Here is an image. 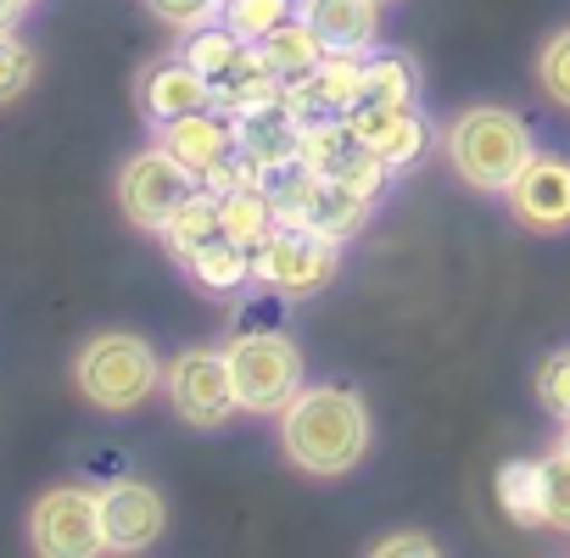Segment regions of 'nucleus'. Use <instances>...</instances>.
I'll use <instances>...</instances> for the list:
<instances>
[{"mask_svg":"<svg viewBox=\"0 0 570 558\" xmlns=\"http://www.w3.org/2000/svg\"><path fill=\"white\" fill-rule=\"evenodd\" d=\"M292 12H297V0H224L218 23H224L229 34H240L246 46H257L274 23H285Z\"/></svg>","mask_w":570,"mask_h":558,"instance_id":"b1692460","label":"nucleus"},{"mask_svg":"<svg viewBox=\"0 0 570 558\" xmlns=\"http://www.w3.org/2000/svg\"><path fill=\"white\" fill-rule=\"evenodd\" d=\"M163 391H168L174 413H179L185 425H196V430H218L229 413H240L229 358L213 352V347H185V352L168 363Z\"/></svg>","mask_w":570,"mask_h":558,"instance_id":"0eeeda50","label":"nucleus"},{"mask_svg":"<svg viewBox=\"0 0 570 558\" xmlns=\"http://www.w3.org/2000/svg\"><path fill=\"white\" fill-rule=\"evenodd\" d=\"M179 51H185V62H190V68H196L207 84H213V79H224V73H229V68L246 57V40H240V34H229V29L213 18V23L190 29Z\"/></svg>","mask_w":570,"mask_h":558,"instance_id":"4be33fe9","label":"nucleus"},{"mask_svg":"<svg viewBox=\"0 0 570 558\" xmlns=\"http://www.w3.org/2000/svg\"><path fill=\"white\" fill-rule=\"evenodd\" d=\"M442 151L453 162V173L481 190V196H503L514 185V173L537 157L525 118H514L509 107H464L448 118L442 129Z\"/></svg>","mask_w":570,"mask_h":558,"instance_id":"f03ea898","label":"nucleus"},{"mask_svg":"<svg viewBox=\"0 0 570 558\" xmlns=\"http://www.w3.org/2000/svg\"><path fill=\"white\" fill-rule=\"evenodd\" d=\"M163 358L151 352V341L129 336V330H101L85 341V352L73 358V386L107 408V413H129L140 408L157 386H163Z\"/></svg>","mask_w":570,"mask_h":558,"instance_id":"7ed1b4c3","label":"nucleus"},{"mask_svg":"<svg viewBox=\"0 0 570 558\" xmlns=\"http://www.w3.org/2000/svg\"><path fill=\"white\" fill-rule=\"evenodd\" d=\"M146 7H151V18H157V23H168V29L190 34V29H202V23H213V18H218L224 0H146Z\"/></svg>","mask_w":570,"mask_h":558,"instance_id":"7c9ffc66","label":"nucleus"},{"mask_svg":"<svg viewBox=\"0 0 570 558\" xmlns=\"http://www.w3.org/2000/svg\"><path fill=\"white\" fill-rule=\"evenodd\" d=\"M257 57L279 73V79H303L320 57H325V40L314 34V23L303 12H292L285 23H274L263 40H257Z\"/></svg>","mask_w":570,"mask_h":558,"instance_id":"6ab92c4d","label":"nucleus"},{"mask_svg":"<svg viewBox=\"0 0 570 558\" xmlns=\"http://www.w3.org/2000/svg\"><path fill=\"white\" fill-rule=\"evenodd\" d=\"M537 475H542V525L570 530V452L553 447V452L537 464Z\"/></svg>","mask_w":570,"mask_h":558,"instance_id":"cd10ccee","label":"nucleus"},{"mask_svg":"<svg viewBox=\"0 0 570 558\" xmlns=\"http://www.w3.org/2000/svg\"><path fill=\"white\" fill-rule=\"evenodd\" d=\"M297 12L314 23L325 51H375L381 40V0H297Z\"/></svg>","mask_w":570,"mask_h":558,"instance_id":"dca6fc26","label":"nucleus"},{"mask_svg":"<svg viewBox=\"0 0 570 558\" xmlns=\"http://www.w3.org/2000/svg\"><path fill=\"white\" fill-rule=\"evenodd\" d=\"M29 541L35 552L46 558H90V552H107V536H101V497L85 491V486H57L35 502L29 514Z\"/></svg>","mask_w":570,"mask_h":558,"instance_id":"6e6552de","label":"nucleus"},{"mask_svg":"<svg viewBox=\"0 0 570 558\" xmlns=\"http://www.w3.org/2000/svg\"><path fill=\"white\" fill-rule=\"evenodd\" d=\"M325 173H331L336 185H347V190H358L364 201H375V196L386 190V173H392V168H386V162H381L375 151H364V146L353 140V146H347V151H342V157H336V162L325 168Z\"/></svg>","mask_w":570,"mask_h":558,"instance_id":"a878e982","label":"nucleus"},{"mask_svg":"<svg viewBox=\"0 0 570 558\" xmlns=\"http://www.w3.org/2000/svg\"><path fill=\"white\" fill-rule=\"evenodd\" d=\"M29 7H35V0H0V34H7V29H18Z\"/></svg>","mask_w":570,"mask_h":558,"instance_id":"473e14b6","label":"nucleus"},{"mask_svg":"<svg viewBox=\"0 0 570 558\" xmlns=\"http://www.w3.org/2000/svg\"><path fill=\"white\" fill-rule=\"evenodd\" d=\"M240 413H279L303 391V352L279 330H246L224 347Z\"/></svg>","mask_w":570,"mask_h":558,"instance_id":"423d86ee","label":"nucleus"},{"mask_svg":"<svg viewBox=\"0 0 570 558\" xmlns=\"http://www.w3.org/2000/svg\"><path fill=\"white\" fill-rule=\"evenodd\" d=\"M274 223H279V212H274L268 185H235V190H218V229H224L235 246L257 251V240H263Z\"/></svg>","mask_w":570,"mask_h":558,"instance_id":"aec40b11","label":"nucleus"},{"mask_svg":"<svg viewBox=\"0 0 570 558\" xmlns=\"http://www.w3.org/2000/svg\"><path fill=\"white\" fill-rule=\"evenodd\" d=\"M101 497V536H107V552H146L163 525H168V502L157 486L146 480H112Z\"/></svg>","mask_w":570,"mask_h":558,"instance_id":"4468645a","label":"nucleus"},{"mask_svg":"<svg viewBox=\"0 0 570 558\" xmlns=\"http://www.w3.org/2000/svg\"><path fill=\"white\" fill-rule=\"evenodd\" d=\"M364 101V57L358 51H325L303 79H285L279 107L297 123L308 118H347Z\"/></svg>","mask_w":570,"mask_h":558,"instance_id":"9d476101","label":"nucleus"},{"mask_svg":"<svg viewBox=\"0 0 570 558\" xmlns=\"http://www.w3.org/2000/svg\"><path fill=\"white\" fill-rule=\"evenodd\" d=\"M537 402H542L559 425L570 419V352L542 358V369H537Z\"/></svg>","mask_w":570,"mask_h":558,"instance_id":"c756f323","label":"nucleus"},{"mask_svg":"<svg viewBox=\"0 0 570 558\" xmlns=\"http://www.w3.org/2000/svg\"><path fill=\"white\" fill-rule=\"evenodd\" d=\"M537 84H542V96H548L559 112H570V29H559V34L542 46V57H537Z\"/></svg>","mask_w":570,"mask_h":558,"instance_id":"c85d7f7f","label":"nucleus"},{"mask_svg":"<svg viewBox=\"0 0 570 558\" xmlns=\"http://www.w3.org/2000/svg\"><path fill=\"white\" fill-rule=\"evenodd\" d=\"M375 552H442V541L436 536H386V541H375Z\"/></svg>","mask_w":570,"mask_h":558,"instance_id":"2f4dec72","label":"nucleus"},{"mask_svg":"<svg viewBox=\"0 0 570 558\" xmlns=\"http://www.w3.org/2000/svg\"><path fill=\"white\" fill-rule=\"evenodd\" d=\"M279 96H285V79L257 57V46H246V57H240L224 79H213V107L229 112V118L268 112V107H279Z\"/></svg>","mask_w":570,"mask_h":558,"instance_id":"f3484780","label":"nucleus"},{"mask_svg":"<svg viewBox=\"0 0 570 558\" xmlns=\"http://www.w3.org/2000/svg\"><path fill=\"white\" fill-rule=\"evenodd\" d=\"M342 268V240L297 229V223H274L257 251H252V279L279 297H314L325 291Z\"/></svg>","mask_w":570,"mask_h":558,"instance_id":"39448f33","label":"nucleus"},{"mask_svg":"<svg viewBox=\"0 0 570 558\" xmlns=\"http://www.w3.org/2000/svg\"><path fill=\"white\" fill-rule=\"evenodd\" d=\"M347 129H353V140H358L364 151H375L392 173L414 168V162L425 157V146H431V123L420 118L414 101H358V107L347 112Z\"/></svg>","mask_w":570,"mask_h":558,"instance_id":"f8f14e48","label":"nucleus"},{"mask_svg":"<svg viewBox=\"0 0 570 558\" xmlns=\"http://www.w3.org/2000/svg\"><path fill=\"white\" fill-rule=\"evenodd\" d=\"M157 235H163V246H168L174 262H190L207 240L224 235V229H218V190H190V196L168 212V223H163Z\"/></svg>","mask_w":570,"mask_h":558,"instance_id":"a211bd4d","label":"nucleus"},{"mask_svg":"<svg viewBox=\"0 0 570 558\" xmlns=\"http://www.w3.org/2000/svg\"><path fill=\"white\" fill-rule=\"evenodd\" d=\"M190 279L196 286H207V291H218V297H229V291H240V286H252V251L246 246H235L229 235H218V240H207L190 262Z\"/></svg>","mask_w":570,"mask_h":558,"instance_id":"412c9836","label":"nucleus"},{"mask_svg":"<svg viewBox=\"0 0 570 558\" xmlns=\"http://www.w3.org/2000/svg\"><path fill=\"white\" fill-rule=\"evenodd\" d=\"M503 201H509V212H514L520 229H531V235H564L570 229V157L537 151L514 173V185L503 190Z\"/></svg>","mask_w":570,"mask_h":558,"instance_id":"9b49d317","label":"nucleus"},{"mask_svg":"<svg viewBox=\"0 0 570 558\" xmlns=\"http://www.w3.org/2000/svg\"><path fill=\"white\" fill-rule=\"evenodd\" d=\"M190 190H196V179H190L163 146H146V151L129 157L124 173H118V207H124V218H129L135 229H151V235L168 223V212H174Z\"/></svg>","mask_w":570,"mask_h":558,"instance_id":"1a4fd4ad","label":"nucleus"},{"mask_svg":"<svg viewBox=\"0 0 570 558\" xmlns=\"http://www.w3.org/2000/svg\"><path fill=\"white\" fill-rule=\"evenodd\" d=\"M35 73H40L35 46H29V40H18V34L7 29V34H0V107H12L18 96H29Z\"/></svg>","mask_w":570,"mask_h":558,"instance_id":"bb28decb","label":"nucleus"},{"mask_svg":"<svg viewBox=\"0 0 570 558\" xmlns=\"http://www.w3.org/2000/svg\"><path fill=\"white\" fill-rule=\"evenodd\" d=\"M370 408L353 386H303L279 408V447L303 475H353L370 452Z\"/></svg>","mask_w":570,"mask_h":558,"instance_id":"f257e3e1","label":"nucleus"},{"mask_svg":"<svg viewBox=\"0 0 570 558\" xmlns=\"http://www.w3.org/2000/svg\"><path fill=\"white\" fill-rule=\"evenodd\" d=\"M135 101H140L146 123H174V118H185V112L213 107V84L185 62V51H174V57H157V62L140 73Z\"/></svg>","mask_w":570,"mask_h":558,"instance_id":"2eb2a0df","label":"nucleus"},{"mask_svg":"<svg viewBox=\"0 0 570 558\" xmlns=\"http://www.w3.org/2000/svg\"><path fill=\"white\" fill-rule=\"evenodd\" d=\"M157 146L196 179L207 185V173H218L235 151H240V134H235V118L218 112V107H202V112H185L174 123H157Z\"/></svg>","mask_w":570,"mask_h":558,"instance_id":"ddd939ff","label":"nucleus"},{"mask_svg":"<svg viewBox=\"0 0 570 558\" xmlns=\"http://www.w3.org/2000/svg\"><path fill=\"white\" fill-rule=\"evenodd\" d=\"M414 96H420V73L409 57L397 51L364 57V101H414Z\"/></svg>","mask_w":570,"mask_h":558,"instance_id":"5701e85b","label":"nucleus"},{"mask_svg":"<svg viewBox=\"0 0 570 558\" xmlns=\"http://www.w3.org/2000/svg\"><path fill=\"white\" fill-rule=\"evenodd\" d=\"M268 196H274L279 223H297V229H314V235H331V240H353L370 223V207H375L358 190H347L331 173H314L303 162L279 168L268 179Z\"/></svg>","mask_w":570,"mask_h":558,"instance_id":"20e7f679","label":"nucleus"},{"mask_svg":"<svg viewBox=\"0 0 570 558\" xmlns=\"http://www.w3.org/2000/svg\"><path fill=\"white\" fill-rule=\"evenodd\" d=\"M559 452H570V419H564V430H559Z\"/></svg>","mask_w":570,"mask_h":558,"instance_id":"72a5a7b5","label":"nucleus"},{"mask_svg":"<svg viewBox=\"0 0 570 558\" xmlns=\"http://www.w3.org/2000/svg\"><path fill=\"white\" fill-rule=\"evenodd\" d=\"M498 497H503L514 525H542V475H537V464H509L498 475Z\"/></svg>","mask_w":570,"mask_h":558,"instance_id":"393cba45","label":"nucleus"}]
</instances>
